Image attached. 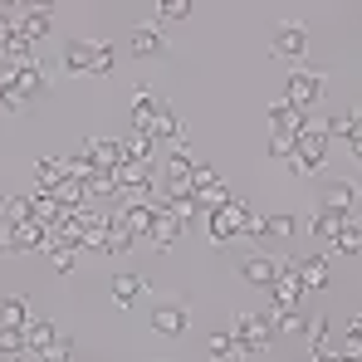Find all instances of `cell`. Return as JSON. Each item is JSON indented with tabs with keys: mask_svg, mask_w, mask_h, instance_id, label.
<instances>
[{
	"mask_svg": "<svg viewBox=\"0 0 362 362\" xmlns=\"http://www.w3.org/2000/svg\"><path fill=\"white\" fill-rule=\"evenodd\" d=\"M191 201L201 206V211H216V206H230L235 196H230V186L216 177V167L211 162H196L191 167Z\"/></svg>",
	"mask_w": 362,
	"mask_h": 362,
	"instance_id": "cell-1",
	"label": "cell"
},
{
	"mask_svg": "<svg viewBox=\"0 0 362 362\" xmlns=\"http://www.w3.org/2000/svg\"><path fill=\"white\" fill-rule=\"evenodd\" d=\"M328 162V137L318 132V127H308V132H299V147H294V157L284 162L294 177H313L318 167Z\"/></svg>",
	"mask_w": 362,
	"mask_h": 362,
	"instance_id": "cell-2",
	"label": "cell"
},
{
	"mask_svg": "<svg viewBox=\"0 0 362 362\" xmlns=\"http://www.w3.org/2000/svg\"><path fill=\"white\" fill-rule=\"evenodd\" d=\"M235 343H245L250 353H259V348H269L274 343V313H235Z\"/></svg>",
	"mask_w": 362,
	"mask_h": 362,
	"instance_id": "cell-3",
	"label": "cell"
},
{
	"mask_svg": "<svg viewBox=\"0 0 362 362\" xmlns=\"http://www.w3.org/2000/svg\"><path fill=\"white\" fill-rule=\"evenodd\" d=\"M299 113H308L318 98H323V74H313V69H294L289 74V93H284Z\"/></svg>",
	"mask_w": 362,
	"mask_h": 362,
	"instance_id": "cell-4",
	"label": "cell"
},
{
	"mask_svg": "<svg viewBox=\"0 0 362 362\" xmlns=\"http://www.w3.org/2000/svg\"><path fill=\"white\" fill-rule=\"evenodd\" d=\"M343 226H348V216H343V211L318 206V211H313V221H308V235L323 245V255H333V245H338V235H343Z\"/></svg>",
	"mask_w": 362,
	"mask_h": 362,
	"instance_id": "cell-5",
	"label": "cell"
},
{
	"mask_svg": "<svg viewBox=\"0 0 362 362\" xmlns=\"http://www.w3.org/2000/svg\"><path fill=\"white\" fill-rule=\"evenodd\" d=\"M303 338H308V348H313V358H343V348H338V328H333V318H308V323H303Z\"/></svg>",
	"mask_w": 362,
	"mask_h": 362,
	"instance_id": "cell-6",
	"label": "cell"
},
{
	"mask_svg": "<svg viewBox=\"0 0 362 362\" xmlns=\"http://www.w3.org/2000/svg\"><path fill=\"white\" fill-rule=\"evenodd\" d=\"M118 191L122 196H132V201H147L152 191H157V181L147 172V162H122L118 167Z\"/></svg>",
	"mask_w": 362,
	"mask_h": 362,
	"instance_id": "cell-7",
	"label": "cell"
},
{
	"mask_svg": "<svg viewBox=\"0 0 362 362\" xmlns=\"http://www.w3.org/2000/svg\"><path fill=\"white\" fill-rule=\"evenodd\" d=\"M98 49L103 45H93V40H69L64 45V74H93L98 69Z\"/></svg>",
	"mask_w": 362,
	"mask_h": 362,
	"instance_id": "cell-8",
	"label": "cell"
},
{
	"mask_svg": "<svg viewBox=\"0 0 362 362\" xmlns=\"http://www.w3.org/2000/svg\"><path fill=\"white\" fill-rule=\"evenodd\" d=\"M303 294H308V289H303V279H299V269H294V264H284V269H279V279L269 284V299H274V308H299Z\"/></svg>",
	"mask_w": 362,
	"mask_h": 362,
	"instance_id": "cell-9",
	"label": "cell"
},
{
	"mask_svg": "<svg viewBox=\"0 0 362 362\" xmlns=\"http://www.w3.org/2000/svg\"><path fill=\"white\" fill-rule=\"evenodd\" d=\"M274 54L299 64L303 54H308V30H303V25H279V30H274Z\"/></svg>",
	"mask_w": 362,
	"mask_h": 362,
	"instance_id": "cell-10",
	"label": "cell"
},
{
	"mask_svg": "<svg viewBox=\"0 0 362 362\" xmlns=\"http://www.w3.org/2000/svg\"><path fill=\"white\" fill-rule=\"evenodd\" d=\"M181 235H186V226H181L172 211H157V221H152V230L142 235L147 245H157V250H172V245H181Z\"/></svg>",
	"mask_w": 362,
	"mask_h": 362,
	"instance_id": "cell-11",
	"label": "cell"
},
{
	"mask_svg": "<svg viewBox=\"0 0 362 362\" xmlns=\"http://www.w3.org/2000/svg\"><path fill=\"white\" fill-rule=\"evenodd\" d=\"M279 269H284V264H279V259H269V255H245V259H240V274L255 284V289H259V284L269 289V284L279 279Z\"/></svg>",
	"mask_w": 362,
	"mask_h": 362,
	"instance_id": "cell-12",
	"label": "cell"
},
{
	"mask_svg": "<svg viewBox=\"0 0 362 362\" xmlns=\"http://www.w3.org/2000/svg\"><path fill=\"white\" fill-rule=\"evenodd\" d=\"M83 157H88L93 167H113V172H118L122 162H127L122 142H108V137H93V142H83Z\"/></svg>",
	"mask_w": 362,
	"mask_h": 362,
	"instance_id": "cell-13",
	"label": "cell"
},
{
	"mask_svg": "<svg viewBox=\"0 0 362 362\" xmlns=\"http://www.w3.org/2000/svg\"><path fill=\"white\" fill-rule=\"evenodd\" d=\"M54 343H59V328H54L49 318H30V323H25V348H30V353L45 358Z\"/></svg>",
	"mask_w": 362,
	"mask_h": 362,
	"instance_id": "cell-14",
	"label": "cell"
},
{
	"mask_svg": "<svg viewBox=\"0 0 362 362\" xmlns=\"http://www.w3.org/2000/svg\"><path fill=\"white\" fill-rule=\"evenodd\" d=\"M152 328H157L162 338H181V333H186V308H181V303H157V308H152Z\"/></svg>",
	"mask_w": 362,
	"mask_h": 362,
	"instance_id": "cell-15",
	"label": "cell"
},
{
	"mask_svg": "<svg viewBox=\"0 0 362 362\" xmlns=\"http://www.w3.org/2000/svg\"><path fill=\"white\" fill-rule=\"evenodd\" d=\"M358 196H362V181H328L318 206H328V211H343V216H348V206H353Z\"/></svg>",
	"mask_w": 362,
	"mask_h": 362,
	"instance_id": "cell-16",
	"label": "cell"
},
{
	"mask_svg": "<svg viewBox=\"0 0 362 362\" xmlns=\"http://www.w3.org/2000/svg\"><path fill=\"white\" fill-rule=\"evenodd\" d=\"M49 25H54V15H49L45 5H30L25 15H15V30H20L25 40H45V35H49Z\"/></svg>",
	"mask_w": 362,
	"mask_h": 362,
	"instance_id": "cell-17",
	"label": "cell"
},
{
	"mask_svg": "<svg viewBox=\"0 0 362 362\" xmlns=\"http://www.w3.org/2000/svg\"><path fill=\"white\" fill-rule=\"evenodd\" d=\"M0 59H5V69H25V64H35V40H25L20 30L0 45Z\"/></svg>",
	"mask_w": 362,
	"mask_h": 362,
	"instance_id": "cell-18",
	"label": "cell"
},
{
	"mask_svg": "<svg viewBox=\"0 0 362 362\" xmlns=\"http://www.w3.org/2000/svg\"><path fill=\"white\" fill-rule=\"evenodd\" d=\"M132 245H137V235L122 226L118 211H113V216H108V226H103V255H127Z\"/></svg>",
	"mask_w": 362,
	"mask_h": 362,
	"instance_id": "cell-19",
	"label": "cell"
},
{
	"mask_svg": "<svg viewBox=\"0 0 362 362\" xmlns=\"http://www.w3.org/2000/svg\"><path fill=\"white\" fill-rule=\"evenodd\" d=\"M127 45H132V54H137V59H147V54H162V49H167V45H162V30H157V25H132Z\"/></svg>",
	"mask_w": 362,
	"mask_h": 362,
	"instance_id": "cell-20",
	"label": "cell"
},
{
	"mask_svg": "<svg viewBox=\"0 0 362 362\" xmlns=\"http://www.w3.org/2000/svg\"><path fill=\"white\" fill-rule=\"evenodd\" d=\"M10 235L20 250H49V226H40L35 216L30 221H20V226H10Z\"/></svg>",
	"mask_w": 362,
	"mask_h": 362,
	"instance_id": "cell-21",
	"label": "cell"
},
{
	"mask_svg": "<svg viewBox=\"0 0 362 362\" xmlns=\"http://www.w3.org/2000/svg\"><path fill=\"white\" fill-rule=\"evenodd\" d=\"M211 358L216 362H255V353L245 343H235V333H216L211 338Z\"/></svg>",
	"mask_w": 362,
	"mask_h": 362,
	"instance_id": "cell-22",
	"label": "cell"
},
{
	"mask_svg": "<svg viewBox=\"0 0 362 362\" xmlns=\"http://www.w3.org/2000/svg\"><path fill=\"white\" fill-rule=\"evenodd\" d=\"M157 113H162V98H157L152 88H142V93L132 98V127H137V132H147V127L157 122Z\"/></svg>",
	"mask_w": 362,
	"mask_h": 362,
	"instance_id": "cell-23",
	"label": "cell"
},
{
	"mask_svg": "<svg viewBox=\"0 0 362 362\" xmlns=\"http://www.w3.org/2000/svg\"><path fill=\"white\" fill-rule=\"evenodd\" d=\"M147 132H152L157 142H181V147H186V122H181L172 108H162V113H157V122H152Z\"/></svg>",
	"mask_w": 362,
	"mask_h": 362,
	"instance_id": "cell-24",
	"label": "cell"
},
{
	"mask_svg": "<svg viewBox=\"0 0 362 362\" xmlns=\"http://www.w3.org/2000/svg\"><path fill=\"white\" fill-rule=\"evenodd\" d=\"M294 269H299L303 289H323V284H328V255H308V259H294Z\"/></svg>",
	"mask_w": 362,
	"mask_h": 362,
	"instance_id": "cell-25",
	"label": "cell"
},
{
	"mask_svg": "<svg viewBox=\"0 0 362 362\" xmlns=\"http://www.w3.org/2000/svg\"><path fill=\"white\" fill-rule=\"evenodd\" d=\"M25 323H30V299L5 294L0 299V328H25Z\"/></svg>",
	"mask_w": 362,
	"mask_h": 362,
	"instance_id": "cell-26",
	"label": "cell"
},
{
	"mask_svg": "<svg viewBox=\"0 0 362 362\" xmlns=\"http://www.w3.org/2000/svg\"><path fill=\"white\" fill-rule=\"evenodd\" d=\"M64 177H69V172H64L59 157H45V162L35 167V181H40V191H45V196H54V191L64 186Z\"/></svg>",
	"mask_w": 362,
	"mask_h": 362,
	"instance_id": "cell-27",
	"label": "cell"
},
{
	"mask_svg": "<svg viewBox=\"0 0 362 362\" xmlns=\"http://www.w3.org/2000/svg\"><path fill=\"white\" fill-rule=\"evenodd\" d=\"M269 122H274V127H294V132H308V113H299L289 98H279V103L269 108Z\"/></svg>",
	"mask_w": 362,
	"mask_h": 362,
	"instance_id": "cell-28",
	"label": "cell"
},
{
	"mask_svg": "<svg viewBox=\"0 0 362 362\" xmlns=\"http://www.w3.org/2000/svg\"><path fill=\"white\" fill-rule=\"evenodd\" d=\"M54 201H59L64 211H83V206H88V186L78 177H64V186L54 191Z\"/></svg>",
	"mask_w": 362,
	"mask_h": 362,
	"instance_id": "cell-29",
	"label": "cell"
},
{
	"mask_svg": "<svg viewBox=\"0 0 362 362\" xmlns=\"http://www.w3.org/2000/svg\"><path fill=\"white\" fill-rule=\"evenodd\" d=\"M10 78H15V88H20L25 98L45 88V69H40V64H25V69H10Z\"/></svg>",
	"mask_w": 362,
	"mask_h": 362,
	"instance_id": "cell-30",
	"label": "cell"
},
{
	"mask_svg": "<svg viewBox=\"0 0 362 362\" xmlns=\"http://www.w3.org/2000/svg\"><path fill=\"white\" fill-rule=\"evenodd\" d=\"M83 186H88V196H113V191H118V172H113V167H93V172L83 177Z\"/></svg>",
	"mask_w": 362,
	"mask_h": 362,
	"instance_id": "cell-31",
	"label": "cell"
},
{
	"mask_svg": "<svg viewBox=\"0 0 362 362\" xmlns=\"http://www.w3.org/2000/svg\"><path fill=\"white\" fill-rule=\"evenodd\" d=\"M25 103H30V98L15 88V78H10V69H5V74H0V108H5V113H25Z\"/></svg>",
	"mask_w": 362,
	"mask_h": 362,
	"instance_id": "cell-32",
	"label": "cell"
},
{
	"mask_svg": "<svg viewBox=\"0 0 362 362\" xmlns=\"http://www.w3.org/2000/svg\"><path fill=\"white\" fill-rule=\"evenodd\" d=\"M338 348H343V358H362V318H348V323H343Z\"/></svg>",
	"mask_w": 362,
	"mask_h": 362,
	"instance_id": "cell-33",
	"label": "cell"
},
{
	"mask_svg": "<svg viewBox=\"0 0 362 362\" xmlns=\"http://www.w3.org/2000/svg\"><path fill=\"white\" fill-rule=\"evenodd\" d=\"M142 289H147V284H142L137 274H118V279H113V299H118L122 308H127V303H137V299H142Z\"/></svg>",
	"mask_w": 362,
	"mask_h": 362,
	"instance_id": "cell-34",
	"label": "cell"
},
{
	"mask_svg": "<svg viewBox=\"0 0 362 362\" xmlns=\"http://www.w3.org/2000/svg\"><path fill=\"white\" fill-rule=\"evenodd\" d=\"M318 132H323L328 142H333V137H343V142H348V137H353V113H328V118L318 122Z\"/></svg>",
	"mask_w": 362,
	"mask_h": 362,
	"instance_id": "cell-35",
	"label": "cell"
},
{
	"mask_svg": "<svg viewBox=\"0 0 362 362\" xmlns=\"http://www.w3.org/2000/svg\"><path fill=\"white\" fill-rule=\"evenodd\" d=\"M294 147H299V132H294V127H274V137H269V152H274L279 162H289V157H294Z\"/></svg>",
	"mask_w": 362,
	"mask_h": 362,
	"instance_id": "cell-36",
	"label": "cell"
},
{
	"mask_svg": "<svg viewBox=\"0 0 362 362\" xmlns=\"http://www.w3.org/2000/svg\"><path fill=\"white\" fill-rule=\"evenodd\" d=\"M152 147H157V137H152V132H132V137L122 142L127 162H147V157H152Z\"/></svg>",
	"mask_w": 362,
	"mask_h": 362,
	"instance_id": "cell-37",
	"label": "cell"
},
{
	"mask_svg": "<svg viewBox=\"0 0 362 362\" xmlns=\"http://www.w3.org/2000/svg\"><path fill=\"white\" fill-rule=\"evenodd\" d=\"M30 216H35V221H40V226H59V221H64L59 201H54V196H45V191H40V196H35V211H30Z\"/></svg>",
	"mask_w": 362,
	"mask_h": 362,
	"instance_id": "cell-38",
	"label": "cell"
},
{
	"mask_svg": "<svg viewBox=\"0 0 362 362\" xmlns=\"http://www.w3.org/2000/svg\"><path fill=\"white\" fill-rule=\"evenodd\" d=\"M303 323H308V318H303L299 308H279V313H274V333H299L303 338Z\"/></svg>",
	"mask_w": 362,
	"mask_h": 362,
	"instance_id": "cell-39",
	"label": "cell"
},
{
	"mask_svg": "<svg viewBox=\"0 0 362 362\" xmlns=\"http://www.w3.org/2000/svg\"><path fill=\"white\" fill-rule=\"evenodd\" d=\"M25 353V328H0V358H20Z\"/></svg>",
	"mask_w": 362,
	"mask_h": 362,
	"instance_id": "cell-40",
	"label": "cell"
},
{
	"mask_svg": "<svg viewBox=\"0 0 362 362\" xmlns=\"http://www.w3.org/2000/svg\"><path fill=\"white\" fill-rule=\"evenodd\" d=\"M299 230V221L294 216H264V235H279V240H289Z\"/></svg>",
	"mask_w": 362,
	"mask_h": 362,
	"instance_id": "cell-41",
	"label": "cell"
},
{
	"mask_svg": "<svg viewBox=\"0 0 362 362\" xmlns=\"http://www.w3.org/2000/svg\"><path fill=\"white\" fill-rule=\"evenodd\" d=\"M333 250H338V255H362V235H358V226H353V221L343 226V235H338Z\"/></svg>",
	"mask_w": 362,
	"mask_h": 362,
	"instance_id": "cell-42",
	"label": "cell"
},
{
	"mask_svg": "<svg viewBox=\"0 0 362 362\" xmlns=\"http://www.w3.org/2000/svg\"><path fill=\"white\" fill-rule=\"evenodd\" d=\"M49 264H54L59 274H69V269L78 264V250H64V245H54V250H49Z\"/></svg>",
	"mask_w": 362,
	"mask_h": 362,
	"instance_id": "cell-43",
	"label": "cell"
},
{
	"mask_svg": "<svg viewBox=\"0 0 362 362\" xmlns=\"http://www.w3.org/2000/svg\"><path fill=\"white\" fill-rule=\"evenodd\" d=\"M167 211H172V216H177L181 226H191V221H196V216H201V206H196V201H191V196H186V201H172V206H167Z\"/></svg>",
	"mask_w": 362,
	"mask_h": 362,
	"instance_id": "cell-44",
	"label": "cell"
},
{
	"mask_svg": "<svg viewBox=\"0 0 362 362\" xmlns=\"http://www.w3.org/2000/svg\"><path fill=\"white\" fill-rule=\"evenodd\" d=\"M191 10H196L191 0H162V20H186Z\"/></svg>",
	"mask_w": 362,
	"mask_h": 362,
	"instance_id": "cell-45",
	"label": "cell"
},
{
	"mask_svg": "<svg viewBox=\"0 0 362 362\" xmlns=\"http://www.w3.org/2000/svg\"><path fill=\"white\" fill-rule=\"evenodd\" d=\"M113 64H118L113 45H103V49H98V69H93V74H113Z\"/></svg>",
	"mask_w": 362,
	"mask_h": 362,
	"instance_id": "cell-46",
	"label": "cell"
},
{
	"mask_svg": "<svg viewBox=\"0 0 362 362\" xmlns=\"http://www.w3.org/2000/svg\"><path fill=\"white\" fill-rule=\"evenodd\" d=\"M348 147L358 152V162H362V113H353V137H348Z\"/></svg>",
	"mask_w": 362,
	"mask_h": 362,
	"instance_id": "cell-47",
	"label": "cell"
},
{
	"mask_svg": "<svg viewBox=\"0 0 362 362\" xmlns=\"http://www.w3.org/2000/svg\"><path fill=\"white\" fill-rule=\"evenodd\" d=\"M10 362H45V358H40V353H30V348H25V353H20V358H10Z\"/></svg>",
	"mask_w": 362,
	"mask_h": 362,
	"instance_id": "cell-48",
	"label": "cell"
},
{
	"mask_svg": "<svg viewBox=\"0 0 362 362\" xmlns=\"http://www.w3.org/2000/svg\"><path fill=\"white\" fill-rule=\"evenodd\" d=\"M313 362H338V358H313Z\"/></svg>",
	"mask_w": 362,
	"mask_h": 362,
	"instance_id": "cell-49",
	"label": "cell"
},
{
	"mask_svg": "<svg viewBox=\"0 0 362 362\" xmlns=\"http://www.w3.org/2000/svg\"><path fill=\"white\" fill-rule=\"evenodd\" d=\"M338 362H362V358H338Z\"/></svg>",
	"mask_w": 362,
	"mask_h": 362,
	"instance_id": "cell-50",
	"label": "cell"
},
{
	"mask_svg": "<svg viewBox=\"0 0 362 362\" xmlns=\"http://www.w3.org/2000/svg\"><path fill=\"white\" fill-rule=\"evenodd\" d=\"M358 235H362V221H358Z\"/></svg>",
	"mask_w": 362,
	"mask_h": 362,
	"instance_id": "cell-51",
	"label": "cell"
},
{
	"mask_svg": "<svg viewBox=\"0 0 362 362\" xmlns=\"http://www.w3.org/2000/svg\"><path fill=\"white\" fill-rule=\"evenodd\" d=\"M0 362H10V358H0Z\"/></svg>",
	"mask_w": 362,
	"mask_h": 362,
	"instance_id": "cell-52",
	"label": "cell"
}]
</instances>
